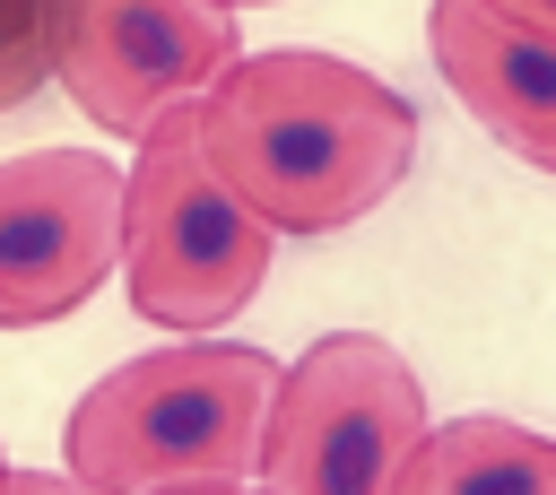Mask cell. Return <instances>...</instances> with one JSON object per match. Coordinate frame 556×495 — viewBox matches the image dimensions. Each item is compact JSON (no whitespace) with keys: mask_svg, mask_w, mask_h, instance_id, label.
I'll return each mask as SVG.
<instances>
[{"mask_svg":"<svg viewBox=\"0 0 556 495\" xmlns=\"http://www.w3.org/2000/svg\"><path fill=\"white\" fill-rule=\"evenodd\" d=\"M200 156L287 243L374 217L417 174V104L339 52H235L200 104Z\"/></svg>","mask_w":556,"mask_h":495,"instance_id":"obj_1","label":"cell"},{"mask_svg":"<svg viewBox=\"0 0 556 495\" xmlns=\"http://www.w3.org/2000/svg\"><path fill=\"white\" fill-rule=\"evenodd\" d=\"M278 356L243 339H174L104 382L78 391L61 452L70 478L96 495H156V486H208V478H252L261 452V408H269Z\"/></svg>","mask_w":556,"mask_h":495,"instance_id":"obj_2","label":"cell"},{"mask_svg":"<svg viewBox=\"0 0 556 495\" xmlns=\"http://www.w3.org/2000/svg\"><path fill=\"white\" fill-rule=\"evenodd\" d=\"M191 104H165L130 139L139 156L122 165V243H113V261H122V287H130V313L139 321L182 330V339H208V330H226L261 295L278 234L200 156Z\"/></svg>","mask_w":556,"mask_h":495,"instance_id":"obj_3","label":"cell"},{"mask_svg":"<svg viewBox=\"0 0 556 495\" xmlns=\"http://www.w3.org/2000/svg\"><path fill=\"white\" fill-rule=\"evenodd\" d=\"M426 426L417 365L382 330H330L278 365L252 478L269 495H391Z\"/></svg>","mask_w":556,"mask_h":495,"instance_id":"obj_4","label":"cell"},{"mask_svg":"<svg viewBox=\"0 0 556 495\" xmlns=\"http://www.w3.org/2000/svg\"><path fill=\"white\" fill-rule=\"evenodd\" d=\"M235 61V9L217 0H52V78L104 139H139L165 104H191Z\"/></svg>","mask_w":556,"mask_h":495,"instance_id":"obj_5","label":"cell"},{"mask_svg":"<svg viewBox=\"0 0 556 495\" xmlns=\"http://www.w3.org/2000/svg\"><path fill=\"white\" fill-rule=\"evenodd\" d=\"M122 243V165L96 148H26L0 165V330L78 313Z\"/></svg>","mask_w":556,"mask_h":495,"instance_id":"obj_6","label":"cell"},{"mask_svg":"<svg viewBox=\"0 0 556 495\" xmlns=\"http://www.w3.org/2000/svg\"><path fill=\"white\" fill-rule=\"evenodd\" d=\"M426 52L495 148L556 174V35L513 26L486 0H434L426 9Z\"/></svg>","mask_w":556,"mask_h":495,"instance_id":"obj_7","label":"cell"},{"mask_svg":"<svg viewBox=\"0 0 556 495\" xmlns=\"http://www.w3.org/2000/svg\"><path fill=\"white\" fill-rule=\"evenodd\" d=\"M391 495H556V434H530L513 417L426 426Z\"/></svg>","mask_w":556,"mask_h":495,"instance_id":"obj_8","label":"cell"},{"mask_svg":"<svg viewBox=\"0 0 556 495\" xmlns=\"http://www.w3.org/2000/svg\"><path fill=\"white\" fill-rule=\"evenodd\" d=\"M52 78V0H0V113L35 104Z\"/></svg>","mask_w":556,"mask_h":495,"instance_id":"obj_9","label":"cell"},{"mask_svg":"<svg viewBox=\"0 0 556 495\" xmlns=\"http://www.w3.org/2000/svg\"><path fill=\"white\" fill-rule=\"evenodd\" d=\"M0 495H96V486H78L70 469H9L0 460Z\"/></svg>","mask_w":556,"mask_h":495,"instance_id":"obj_10","label":"cell"},{"mask_svg":"<svg viewBox=\"0 0 556 495\" xmlns=\"http://www.w3.org/2000/svg\"><path fill=\"white\" fill-rule=\"evenodd\" d=\"M486 9H504L513 26H539V35H556V0H486Z\"/></svg>","mask_w":556,"mask_h":495,"instance_id":"obj_11","label":"cell"},{"mask_svg":"<svg viewBox=\"0 0 556 495\" xmlns=\"http://www.w3.org/2000/svg\"><path fill=\"white\" fill-rule=\"evenodd\" d=\"M156 495H269V486H252V478H208V486H156Z\"/></svg>","mask_w":556,"mask_h":495,"instance_id":"obj_12","label":"cell"},{"mask_svg":"<svg viewBox=\"0 0 556 495\" xmlns=\"http://www.w3.org/2000/svg\"><path fill=\"white\" fill-rule=\"evenodd\" d=\"M217 9H252V0H217Z\"/></svg>","mask_w":556,"mask_h":495,"instance_id":"obj_13","label":"cell"}]
</instances>
